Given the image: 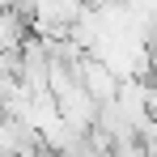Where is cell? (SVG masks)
<instances>
[{"mask_svg": "<svg viewBox=\"0 0 157 157\" xmlns=\"http://www.w3.org/2000/svg\"><path fill=\"white\" fill-rule=\"evenodd\" d=\"M77 77H81V85H85V94L94 98V102L102 106V102H115L119 98V77L106 68L102 59H94V55H85L77 64Z\"/></svg>", "mask_w": 157, "mask_h": 157, "instance_id": "obj_1", "label": "cell"}, {"mask_svg": "<svg viewBox=\"0 0 157 157\" xmlns=\"http://www.w3.org/2000/svg\"><path fill=\"white\" fill-rule=\"evenodd\" d=\"M144 115L157 123V85H144Z\"/></svg>", "mask_w": 157, "mask_h": 157, "instance_id": "obj_2", "label": "cell"}]
</instances>
